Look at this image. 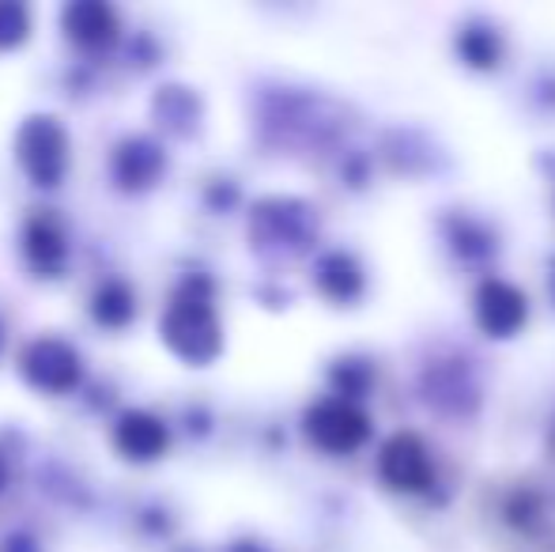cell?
Returning <instances> with one entry per match:
<instances>
[{
  "label": "cell",
  "mask_w": 555,
  "mask_h": 552,
  "mask_svg": "<svg viewBox=\"0 0 555 552\" xmlns=\"http://www.w3.org/2000/svg\"><path fill=\"white\" fill-rule=\"evenodd\" d=\"M167 341L190 360H208L220 345V330L205 299H182L167 314Z\"/></svg>",
  "instance_id": "6da1fadb"
},
{
  "label": "cell",
  "mask_w": 555,
  "mask_h": 552,
  "mask_svg": "<svg viewBox=\"0 0 555 552\" xmlns=\"http://www.w3.org/2000/svg\"><path fill=\"white\" fill-rule=\"evenodd\" d=\"M307 435L322 450L344 454V450H356L366 439V416L351 409L348 401H322V406L310 409Z\"/></svg>",
  "instance_id": "7a4b0ae2"
},
{
  "label": "cell",
  "mask_w": 555,
  "mask_h": 552,
  "mask_svg": "<svg viewBox=\"0 0 555 552\" xmlns=\"http://www.w3.org/2000/svg\"><path fill=\"white\" fill-rule=\"evenodd\" d=\"M20 159L42 185L57 182L61 163H65V140H61V129L46 118H35L27 126V133L20 137Z\"/></svg>",
  "instance_id": "3957f363"
},
{
  "label": "cell",
  "mask_w": 555,
  "mask_h": 552,
  "mask_svg": "<svg viewBox=\"0 0 555 552\" xmlns=\"http://www.w3.org/2000/svg\"><path fill=\"white\" fill-rule=\"evenodd\" d=\"M382 477L393 488L404 492H416L431 480V462H427V450L416 435H397L386 450H382Z\"/></svg>",
  "instance_id": "277c9868"
},
{
  "label": "cell",
  "mask_w": 555,
  "mask_h": 552,
  "mask_svg": "<svg viewBox=\"0 0 555 552\" xmlns=\"http://www.w3.org/2000/svg\"><path fill=\"white\" fill-rule=\"evenodd\" d=\"M23 371H27L30 383L46 386V390H65L80 378V368H76V356L68 352L57 341H38L30 345V352L23 356Z\"/></svg>",
  "instance_id": "5b68a950"
},
{
  "label": "cell",
  "mask_w": 555,
  "mask_h": 552,
  "mask_svg": "<svg viewBox=\"0 0 555 552\" xmlns=\"http://www.w3.org/2000/svg\"><path fill=\"white\" fill-rule=\"evenodd\" d=\"M476 314H480V325L495 337H511L521 322H526V299L514 292L511 284H491L480 287V299H476Z\"/></svg>",
  "instance_id": "8992f818"
},
{
  "label": "cell",
  "mask_w": 555,
  "mask_h": 552,
  "mask_svg": "<svg viewBox=\"0 0 555 552\" xmlns=\"http://www.w3.org/2000/svg\"><path fill=\"white\" fill-rule=\"evenodd\" d=\"M117 447L129 458H155L167 447V432L155 416L147 413H125L117 424Z\"/></svg>",
  "instance_id": "52a82bcc"
},
{
  "label": "cell",
  "mask_w": 555,
  "mask_h": 552,
  "mask_svg": "<svg viewBox=\"0 0 555 552\" xmlns=\"http://www.w3.org/2000/svg\"><path fill=\"white\" fill-rule=\"evenodd\" d=\"M65 27L76 42L99 46V42H106V38H114L117 15L106 4H73L65 12Z\"/></svg>",
  "instance_id": "ba28073f"
},
{
  "label": "cell",
  "mask_w": 555,
  "mask_h": 552,
  "mask_svg": "<svg viewBox=\"0 0 555 552\" xmlns=\"http://www.w3.org/2000/svg\"><path fill=\"white\" fill-rule=\"evenodd\" d=\"M95 310H99V318H103L106 325H121L125 318H129L132 307H129V295H125L117 284H111L103 295H99V307Z\"/></svg>",
  "instance_id": "9c48e42d"
},
{
  "label": "cell",
  "mask_w": 555,
  "mask_h": 552,
  "mask_svg": "<svg viewBox=\"0 0 555 552\" xmlns=\"http://www.w3.org/2000/svg\"><path fill=\"white\" fill-rule=\"evenodd\" d=\"M27 239H30L27 251H30V258H35V261H50V258H57V254H61V235L53 228H46V223H35Z\"/></svg>",
  "instance_id": "30bf717a"
},
{
  "label": "cell",
  "mask_w": 555,
  "mask_h": 552,
  "mask_svg": "<svg viewBox=\"0 0 555 552\" xmlns=\"http://www.w3.org/2000/svg\"><path fill=\"white\" fill-rule=\"evenodd\" d=\"M27 35V12L20 4H0V46H12Z\"/></svg>",
  "instance_id": "8fae6325"
}]
</instances>
